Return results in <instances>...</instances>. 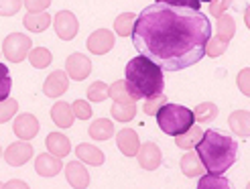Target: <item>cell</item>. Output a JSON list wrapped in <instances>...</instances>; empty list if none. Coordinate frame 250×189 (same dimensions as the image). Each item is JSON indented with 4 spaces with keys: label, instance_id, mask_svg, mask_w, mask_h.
Listing matches in <instances>:
<instances>
[{
    "label": "cell",
    "instance_id": "cell-1",
    "mask_svg": "<svg viewBox=\"0 0 250 189\" xmlns=\"http://www.w3.org/2000/svg\"><path fill=\"white\" fill-rule=\"evenodd\" d=\"M132 45L163 71H181L206 57L211 22L199 10L155 2L134 21Z\"/></svg>",
    "mask_w": 250,
    "mask_h": 189
},
{
    "label": "cell",
    "instance_id": "cell-2",
    "mask_svg": "<svg viewBox=\"0 0 250 189\" xmlns=\"http://www.w3.org/2000/svg\"><path fill=\"white\" fill-rule=\"evenodd\" d=\"M195 153L208 173L224 175L236 163L238 143L220 130H204L202 138L195 145Z\"/></svg>",
    "mask_w": 250,
    "mask_h": 189
},
{
    "label": "cell",
    "instance_id": "cell-3",
    "mask_svg": "<svg viewBox=\"0 0 250 189\" xmlns=\"http://www.w3.org/2000/svg\"><path fill=\"white\" fill-rule=\"evenodd\" d=\"M124 82L134 100H148L163 94L165 78L163 69L145 55H139L126 63L124 67Z\"/></svg>",
    "mask_w": 250,
    "mask_h": 189
},
{
    "label": "cell",
    "instance_id": "cell-4",
    "mask_svg": "<svg viewBox=\"0 0 250 189\" xmlns=\"http://www.w3.org/2000/svg\"><path fill=\"white\" fill-rule=\"evenodd\" d=\"M155 118H157L159 128L163 130L165 134H169V136L183 134L185 130H189L193 126V122H195L193 110L185 108V106H179V104H169V102H165L157 110Z\"/></svg>",
    "mask_w": 250,
    "mask_h": 189
},
{
    "label": "cell",
    "instance_id": "cell-5",
    "mask_svg": "<svg viewBox=\"0 0 250 189\" xmlns=\"http://www.w3.org/2000/svg\"><path fill=\"white\" fill-rule=\"evenodd\" d=\"M33 49V43H31V37L27 35H21V33H12L8 35L4 43H2V53L8 61L12 63H21L24 57L29 55V51Z\"/></svg>",
    "mask_w": 250,
    "mask_h": 189
},
{
    "label": "cell",
    "instance_id": "cell-6",
    "mask_svg": "<svg viewBox=\"0 0 250 189\" xmlns=\"http://www.w3.org/2000/svg\"><path fill=\"white\" fill-rule=\"evenodd\" d=\"M53 24H55L57 37L63 41H71L73 37L78 35V29H80V22H78L76 15L69 10H59L53 17Z\"/></svg>",
    "mask_w": 250,
    "mask_h": 189
},
{
    "label": "cell",
    "instance_id": "cell-7",
    "mask_svg": "<svg viewBox=\"0 0 250 189\" xmlns=\"http://www.w3.org/2000/svg\"><path fill=\"white\" fill-rule=\"evenodd\" d=\"M65 73L71 80L82 82L92 73V61L87 59L83 53H71L65 61Z\"/></svg>",
    "mask_w": 250,
    "mask_h": 189
},
{
    "label": "cell",
    "instance_id": "cell-8",
    "mask_svg": "<svg viewBox=\"0 0 250 189\" xmlns=\"http://www.w3.org/2000/svg\"><path fill=\"white\" fill-rule=\"evenodd\" d=\"M87 51H92L94 55H104L114 47V35L108 29H98L87 37Z\"/></svg>",
    "mask_w": 250,
    "mask_h": 189
},
{
    "label": "cell",
    "instance_id": "cell-9",
    "mask_svg": "<svg viewBox=\"0 0 250 189\" xmlns=\"http://www.w3.org/2000/svg\"><path fill=\"white\" fill-rule=\"evenodd\" d=\"M33 157V147L29 145V141H19V143H12L6 153H4V161L12 167H21L24 165L29 159Z\"/></svg>",
    "mask_w": 250,
    "mask_h": 189
},
{
    "label": "cell",
    "instance_id": "cell-10",
    "mask_svg": "<svg viewBox=\"0 0 250 189\" xmlns=\"http://www.w3.org/2000/svg\"><path fill=\"white\" fill-rule=\"evenodd\" d=\"M67 87H69V75H67L65 71L57 69V71H53V73L45 80L43 92H45V96H49V98H59L61 94L67 92Z\"/></svg>",
    "mask_w": 250,
    "mask_h": 189
},
{
    "label": "cell",
    "instance_id": "cell-11",
    "mask_svg": "<svg viewBox=\"0 0 250 189\" xmlns=\"http://www.w3.org/2000/svg\"><path fill=\"white\" fill-rule=\"evenodd\" d=\"M136 157H139V165L146 171H155L159 165H161V159H163V155H161V148L155 145V143H145L139 147V153H136Z\"/></svg>",
    "mask_w": 250,
    "mask_h": 189
},
{
    "label": "cell",
    "instance_id": "cell-12",
    "mask_svg": "<svg viewBox=\"0 0 250 189\" xmlns=\"http://www.w3.org/2000/svg\"><path fill=\"white\" fill-rule=\"evenodd\" d=\"M15 134L21 138V141H31V138H35L37 134H39V120H37L33 114H29V112L17 116Z\"/></svg>",
    "mask_w": 250,
    "mask_h": 189
},
{
    "label": "cell",
    "instance_id": "cell-13",
    "mask_svg": "<svg viewBox=\"0 0 250 189\" xmlns=\"http://www.w3.org/2000/svg\"><path fill=\"white\" fill-rule=\"evenodd\" d=\"M65 177H67L69 185L76 187V189H83V187L90 185V175H87V169L80 159L65 165Z\"/></svg>",
    "mask_w": 250,
    "mask_h": 189
},
{
    "label": "cell",
    "instance_id": "cell-14",
    "mask_svg": "<svg viewBox=\"0 0 250 189\" xmlns=\"http://www.w3.org/2000/svg\"><path fill=\"white\" fill-rule=\"evenodd\" d=\"M61 167H63L61 157H57L53 153H43L35 161V169L41 177H55V175L61 171Z\"/></svg>",
    "mask_w": 250,
    "mask_h": 189
},
{
    "label": "cell",
    "instance_id": "cell-15",
    "mask_svg": "<svg viewBox=\"0 0 250 189\" xmlns=\"http://www.w3.org/2000/svg\"><path fill=\"white\" fill-rule=\"evenodd\" d=\"M116 145L120 148L122 155L126 157H136L139 153V147H141V141H139V134L132 128H122L118 134H116Z\"/></svg>",
    "mask_w": 250,
    "mask_h": 189
},
{
    "label": "cell",
    "instance_id": "cell-16",
    "mask_svg": "<svg viewBox=\"0 0 250 189\" xmlns=\"http://www.w3.org/2000/svg\"><path fill=\"white\" fill-rule=\"evenodd\" d=\"M51 118L59 128H69L73 120H76V114H73V108L67 102H57L51 108Z\"/></svg>",
    "mask_w": 250,
    "mask_h": 189
},
{
    "label": "cell",
    "instance_id": "cell-17",
    "mask_svg": "<svg viewBox=\"0 0 250 189\" xmlns=\"http://www.w3.org/2000/svg\"><path fill=\"white\" fill-rule=\"evenodd\" d=\"M76 155L82 163H85V165H94V167L104 165V153L94 145H85V143L80 145L76 148Z\"/></svg>",
    "mask_w": 250,
    "mask_h": 189
},
{
    "label": "cell",
    "instance_id": "cell-18",
    "mask_svg": "<svg viewBox=\"0 0 250 189\" xmlns=\"http://www.w3.org/2000/svg\"><path fill=\"white\" fill-rule=\"evenodd\" d=\"M228 122H230V128L238 134V136H242V138H248V134H250V114L246 110H236V112H232L230 114V118H228Z\"/></svg>",
    "mask_w": 250,
    "mask_h": 189
},
{
    "label": "cell",
    "instance_id": "cell-19",
    "mask_svg": "<svg viewBox=\"0 0 250 189\" xmlns=\"http://www.w3.org/2000/svg\"><path fill=\"white\" fill-rule=\"evenodd\" d=\"M47 148H49V153H53L57 157H65V155H69L71 145H69V138L65 134L51 132L47 136Z\"/></svg>",
    "mask_w": 250,
    "mask_h": 189
},
{
    "label": "cell",
    "instance_id": "cell-20",
    "mask_svg": "<svg viewBox=\"0 0 250 189\" xmlns=\"http://www.w3.org/2000/svg\"><path fill=\"white\" fill-rule=\"evenodd\" d=\"M51 19L47 12H27V17H24V27H27L31 33H43L49 24H51Z\"/></svg>",
    "mask_w": 250,
    "mask_h": 189
},
{
    "label": "cell",
    "instance_id": "cell-21",
    "mask_svg": "<svg viewBox=\"0 0 250 189\" xmlns=\"http://www.w3.org/2000/svg\"><path fill=\"white\" fill-rule=\"evenodd\" d=\"M87 132H90V136L94 141H108V138L114 134V124H112L108 118H98L92 122Z\"/></svg>",
    "mask_w": 250,
    "mask_h": 189
},
{
    "label": "cell",
    "instance_id": "cell-22",
    "mask_svg": "<svg viewBox=\"0 0 250 189\" xmlns=\"http://www.w3.org/2000/svg\"><path fill=\"white\" fill-rule=\"evenodd\" d=\"M181 171H183V175H187V177H199V175H202L204 165H202V161H199L197 153L189 150V153L183 155V159H181Z\"/></svg>",
    "mask_w": 250,
    "mask_h": 189
},
{
    "label": "cell",
    "instance_id": "cell-23",
    "mask_svg": "<svg viewBox=\"0 0 250 189\" xmlns=\"http://www.w3.org/2000/svg\"><path fill=\"white\" fill-rule=\"evenodd\" d=\"M110 112L118 122H130L136 116V102H114Z\"/></svg>",
    "mask_w": 250,
    "mask_h": 189
},
{
    "label": "cell",
    "instance_id": "cell-24",
    "mask_svg": "<svg viewBox=\"0 0 250 189\" xmlns=\"http://www.w3.org/2000/svg\"><path fill=\"white\" fill-rule=\"evenodd\" d=\"M202 134H204V130L199 128V126H191L189 130H185L183 134L175 136V145H177L179 148H193L199 138H202Z\"/></svg>",
    "mask_w": 250,
    "mask_h": 189
},
{
    "label": "cell",
    "instance_id": "cell-25",
    "mask_svg": "<svg viewBox=\"0 0 250 189\" xmlns=\"http://www.w3.org/2000/svg\"><path fill=\"white\" fill-rule=\"evenodd\" d=\"M230 183L220 173H208L197 181V189H228Z\"/></svg>",
    "mask_w": 250,
    "mask_h": 189
},
{
    "label": "cell",
    "instance_id": "cell-26",
    "mask_svg": "<svg viewBox=\"0 0 250 189\" xmlns=\"http://www.w3.org/2000/svg\"><path fill=\"white\" fill-rule=\"evenodd\" d=\"M236 33V22L230 15H220L218 17V39L222 41H230Z\"/></svg>",
    "mask_w": 250,
    "mask_h": 189
},
{
    "label": "cell",
    "instance_id": "cell-27",
    "mask_svg": "<svg viewBox=\"0 0 250 189\" xmlns=\"http://www.w3.org/2000/svg\"><path fill=\"white\" fill-rule=\"evenodd\" d=\"M108 96L114 100V102H136V100L130 96L128 87H126V82H124V80L112 84V85L108 87Z\"/></svg>",
    "mask_w": 250,
    "mask_h": 189
},
{
    "label": "cell",
    "instance_id": "cell-28",
    "mask_svg": "<svg viewBox=\"0 0 250 189\" xmlns=\"http://www.w3.org/2000/svg\"><path fill=\"white\" fill-rule=\"evenodd\" d=\"M51 59H53L51 51L45 49V47H35V49H31V51H29V61H31V65L37 67V69L47 67L49 63H51Z\"/></svg>",
    "mask_w": 250,
    "mask_h": 189
},
{
    "label": "cell",
    "instance_id": "cell-29",
    "mask_svg": "<svg viewBox=\"0 0 250 189\" xmlns=\"http://www.w3.org/2000/svg\"><path fill=\"white\" fill-rule=\"evenodd\" d=\"M193 116L199 124H208L211 120H216L218 116V106L216 104H211V102H204V104H199L195 110H193Z\"/></svg>",
    "mask_w": 250,
    "mask_h": 189
},
{
    "label": "cell",
    "instance_id": "cell-30",
    "mask_svg": "<svg viewBox=\"0 0 250 189\" xmlns=\"http://www.w3.org/2000/svg\"><path fill=\"white\" fill-rule=\"evenodd\" d=\"M134 21H136V15H132V12H122V15L114 21V31H116L120 37H128V35H132Z\"/></svg>",
    "mask_w": 250,
    "mask_h": 189
},
{
    "label": "cell",
    "instance_id": "cell-31",
    "mask_svg": "<svg viewBox=\"0 0 250 189\" xmlns=\"http://www.w3.org/2000/svg\"><path fill=\"white\" fill-rule=\"evenodd\" d=\"M108 98V85L104 82H94L87 87V100L90 102H104Z\"/></svg>",
    "mask_w": 250,
    "mask_h": 189
},
{
    "label": "cell",
    "instance_id": "cell-32",
    "mask_svg": "<svg viewBox=\"0 0 250 189\" xmlns=\"http://www.w3.org/2000/svg\"><path fill=\"white\" fill-rule=\"evenodd\" d=\"M17 110H19V102H17V100H10V98L0 100V124L8 122L12 116L17 114Z\"/></svg>",
    "mask_w": 250,
    "mask_h": 189
},
{
    "label": "cell",
    "instance_id": "cell-33",
    "mask_svg": "<svg viewBox=\"0 0 250 189\" xmlns=\"http://www.w3.org/2000/svg\"><path fill=\"white\" fill-rule=\"evenodd\" d=\"M10 90H12V80H10L8 67L4 63H0V100H6L10 96Z\"/></svg>",
    "mask_w": 250,
    "mask_h": 189
},
{
    "label": "cell",
    "instance_id": "cell-34",
    "mask_svg": "<svg viewBox=\"0 0 250 189\" xmlns=\"http://www.w3.org/2000/svg\"><path fill=\"white\" fill-rule=\"evenodd\" d=\"M228 49V43L226 41H222V39H218V37H209V41H208V45H206V55H209V57H220L224 51Z\"/></svg>",
    "mask_w": 250,
    "mask_h": 189
},
{
    "label": "cell",
    "instance_id": "cell-35",
    "mask_svg": "<svg viewBox=\"0 0 250 189\" xmlns=\"http://www.w3.org/2000/svg\"><path fill=\"white\" fill-rule=\"evenodd\" d=\"M167 102V98L163 96V94H159V96H153V98H148L146 100V104L143 106V110H145V114H148V116H155L157 114V110L161 108Z\"/></svg>",
    "mask_w": 250,
    "mask_h": 189
},
{
    "label": "cell",
    "instance_id": "cell-36",
    "mask_svg": "<svg viewBox=\"0 0 250 189\" xmlns=\"http://www.w3.org/2000/svg\"><path fill=\"white\" fill-rule=\"evenodd\" d=\"M21 0H0V17H12L21 10Z\"/></svg>",
    "mask_w": 250,
    "mask_h": 189
},
{
    "label": "cell",
    "instance_id": "cell-37",
    "mask_svg": "<svg viewBox=\"0 0 250 189\" xmlns=\"http://www.w3.org/2000/svg\"><path fill=\"white\" fill-rule=\"evenodd\" d=\"M73 114H76L80 120H87V118H92V106L85 102V100H76L73 102Z\"/></svg>",
    "mask_w": 250,
    "mask_h": 189
},
{
    "label": "cell",
    "instance_id": "cell-38",
    "mask_svg": "<svg viewBox=\"0 0 250 189\" xmlns=\"http://www.w3.org/2000/svg\"><path fill=\"white\" fill-rule=\"evenodd\" d=\"M161 4H169V6H181V8H191V10H199L202 2L199 0H155Z\"/></svg>",
    "mask_w": 250,
    "mask_h": 189
},
{
    "label": "cell",
    "instance_id": "cell-39",
    "mask_svg": "<svg viewBox=\"0 0 250 189\" xmlns=\"http://www.w3.org/2000/svg\"><path fill=\"white\" fill-rule=\"evenodd\" d=\"M234 0H211L209 2V15L211 17H220L224 15V10L232 6Z\"/></svg>",
    "mask_w": 250,
    "mask_h": 189
},
{
    "label": "cell",
    "instance_id": "cell-40",
    "mask_svg": "<svg viewBox=\"0 0 250 189\" xmlns=\"http://www.w3.org/2000/svg\"><path fill=\"white\" fill-rule=\"evenodd\" d=\"M22 4L27 6L29 12H43V10H47L49 4H51V0H24Z\"/></svg>",
    "mask_w": 250,
    "mask_h": 189
},
{
    "label": "cell",
    "instance_id": "cell-41",
    "mask_svg": "<svg viewBox=\"0 0 250 189\" xmlns=\"http://www.w3.org/2000/svg\"><path fill=\"white\" fill-rule=\"evenodd\" d=\"M248 75H250V71H248V69H242V71H240V75H238V84H240V90H242V94H244V96H248V94H250V90H248Z\"/></svg>",
    "mask_w": 250,
    "mask_h": 189
},
{
    "label": "cell",
    "instance_id": "cell-42",
    "mask_svg": "<svg viewBox=\"0 0 250 189\" xmlns=\"http://www.w3.org/2000/svg\"><path fill=\"white\" fill-rule=\"evenodd\" d=\"M4 187H27V183H8Z\"/></svg>",
    "mask_w": 250,
    "mask_h": 189
},
{
    "label": "cell",
    "instance_id": "cell-43",
    "mask_svg": "<svg viewBox=\"0 0 250 189\" xmlns=\"http://www.w3.org/2000/svg\"><path fill=\"white\" fill-rule=\"evenodd\" d=\"M199 2H211V0H199Z\"/></svg>",
    "mask_w": 250,
    "mask_h": 189
},
{
    "label": "cell",
    "instance_id": "cell-44",
    "mask_svg": "<svg viewBox=\"0 0 250 189\" xmlns=\"http://www.w3.org/2000/svg\"><path fill=\"white\" fill-rule=\"evenodd\" d=\"M0 155H2V148H0Z\"/></svg>",
    "mask_w": 250,
    "mask_h": 189
},
{
    "label": "cell",
    "instance_id": "cell-45",
    "mask_svg": "<svg viewBox=\"0 0 250 189\" xmlns=\"http://www.w3.org/2000/svg\"><path fill=\"white\" fill-rule=\"evenodd\" d=\"M0 187H2V185H0Z\"/></svg>",
    "mask_w": 250,
    "mask_h": 189
},
{
    "label": "cell",
    "instance_id": "cell-46",
    "mask_svg": "<svg viewBox=\"0 0 250 189\" xmlns=\"http://www.w3.org/2000/svg\"><path fill=\"white\" fill-rule=\"evenodd\" d=\"M0 53H2V51H0Z\"/></svg>",
    "mask_w": 250,
    "mask_h": 189
}]
</instances>
